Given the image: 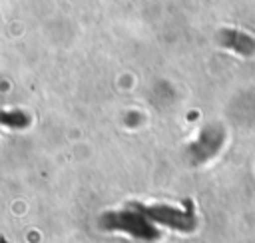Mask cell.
<instances>
[{
	"mask_svg": "<svg viewBox=\"0 0 255 243\" xmlns=\"http://www.w3.org/2000/svg\"><path fill=\"white\" fill-rule=\"evenodd\" d=\"M0 243H6V241H4V239H2V237H0Z\"/></svg>",
	"mask_w": 255,
	"mask_h": 243,
	"instance_id": "obj_1",
	"label": "cell"
}]
</instances>
